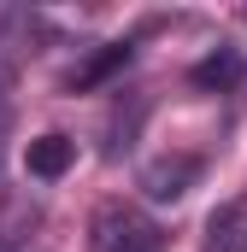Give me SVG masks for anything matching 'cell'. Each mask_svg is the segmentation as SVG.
Returning a JSON list of instances; mask_svg holds the SVG:
<instances>
[{"label": "cell", "mask_w": 247, "mask_h": 252, "mask_svg": "<svg viewBox=\"0 0 247 252\" xmlns=\"http://www.w3.org/2000/svg\"><path fill=\"white\" fill-rule=\"evenodd\" d=\"M206 252H247V199H224L206 217Z\"/></svg>", "instance_id": "cell-6"}, {"label": "cell", "mask_w": 247, "mask_h": 252, "mask_svg": "<svg viewBox=\"0 0 247 252\" xmlns=\"http://www.w3.org/2000/svg\"><path fill=\"white\" fill-rule=\"evenodd\" d=\"M141 118H147V100H129V112H112V124H106V158H124L129 147H135V135H141Z\"/></svg>", "instance_id": "cell-7"}, {"label": "cell", "mask_w": 247, "mask_h": 252, "mask_svg": "<svg viewBox=\"0 0 247 252\" xmlns=\"http://www.w3.org/2000/svg\"><path fill=\"white\" fill-rule=\"evenodd\" d=\"M88 247L94 252H159L165 235H159V223H153L147 211H135V205H124V199H106V205L88 217Z\"/></svg>", "instance_id": "cell-1"}, {"label": "cell", "mask_w": 247, "mask_h": 252, "mask_svg": "<svg viewBox=\"0 0 247 252\" xmlns=\"http://www.w3.org/2000/svg\"><path fill=\"white\" fill-rule=\"evenodd\" d=\"M30 223H36L30 211H6V217H0V252H24V247H30V241H24Z\"/></svg>", "instance_id": "cell-8"}, {"label": "cell", "mask_w": 247, "mask_h": 252, "mask_svg": "<svg viewBox=\"0 0 247 252\" xmlns=\"http://www.w3.org/2000/svg\"><path fill=\"white\" fill-rule=\"evenodd\" d=\"M6 124H12V106H6V94H0V158H6Z\"/></svg>", "instance_id": "cell-9"}, {"label": "cell", "mask_w": 247, "mask_h": 252, "mask_svg": "<svg viewBox=\"0 0 247 252\" xmlns=\"http://www.w3.org/2000/svg\"><path fill=\"white\" fill-rule=\"evenodd\" d=\"M242 76H247V59H242V47H230V41H224V47H212L206 59L188 70V82H194L200 94H230Z\"/></svg>", "instance_id": "cell-4"}, {"label": "cell", "mask_w": 247, "mask_h": 252, "mask_svg": "<svg viewBox=\"0 0 247 252\" xmlns=\"http://www.w3.org/2000/svg\"><path fill=\"white\" fill-rule=\"evenodd\" d=\"M24 164H30L36 182H59L65 170L77 164V141H71V135H36V141L24 147Z\"/></svg>", "instance_id": "cell-5"}, {"label": "cell", "mask_w": 247, "mask_h": 252, "mask_svg": "<svg viewBox=\"0 0 247 252\" xmlns=\"http://www.w3.org/2000/svg\"><path fill=\"white\" fill-rule=\"evenodd\" d=\"M129 53H135L129 41H100V47H94L82 64H71V70H65V88H71V94H82V88H100V82H112L124 64H129Z\"/></svg>", "instance_id": "cell-3"}, {"label": "cell", "mask_w": 247, "mask_h": 252, "mask_svg": "<svg viewBox=\"0 0 247 252\" xmlns=\"http://www.w3.org/2000/svg\"><path fill=\"white\" fill-rule=\"evenodd\" d=\"M200 176H206V158H200V153H165V158L141 164V193H147L153 205H177Z\"/></svg>", "instance_id": "cell-2"}]
</instances>
